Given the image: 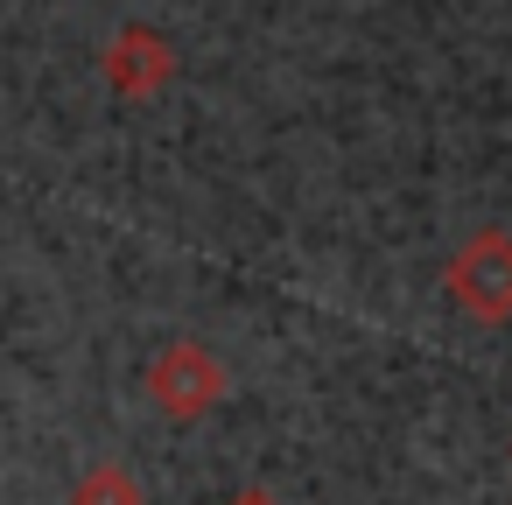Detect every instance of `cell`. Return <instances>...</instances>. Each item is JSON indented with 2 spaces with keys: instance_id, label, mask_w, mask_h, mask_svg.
<instances>
[{
  "instance_id": "6da1fadb",
  "label": "cell",
  "mask_w": 512,
  "mask_h": 505,
  "mask_svg": "<svg viewBox=\"0 0 512 505\" xmlns=\"http://www.w3.org/2000/svg\"><path fill=\"white\" fill-rule=\"evenodd\" d=\"M449 302L470 309L477 323H505L512 316V232H470L449 253Z\"/></svg>"
},
{
  "instance_id": "7a4b0ae2",
  "label": "cell",
  "mask_w": 512,
  "mask_h": 505,
  "mask_svg": "<svg viewBox=\"0 0 512 505\" xmlns=\"http://www.w3.org/2000/svg\"><path fill=\"white\" fill-rule=\"evenodd\" d=\"M148 400L169 414V421H204L218 400H225V365L197 344V337H176L155 351L148 365Z\"/></svg>"
},
{
  "instance_id": "3957f363",
  "label": "cell",
  "mask_w": 512,
  "mask_h": 505,
  "mask_svg": "<svg viewBox=\"0 0 512 505\" xmlns=\"http://www.w3.org/2000/svg\"><path fill=\"white\" fill-rule=\"evenodd\" d=\"M169 78H176V50H169V36L127 22V29L106 43V85H113V92H127V99H155Z\"/></svg>"
},
{
  "instance_id": "277c9868",
  "label": "cell",
  "mask_w": 512,
  "mask_h": 505,
  "mask_svg": "<svg viewBox=\"0 0 512 505\" xmlns=\"http://www.w3.org/2000/svg\"><path fill=\"white\" fill-rule=\"evenodd\" d=\"M71 505H141V477L120 470V463H99L71 484Z\"/></svg>"
},
{
  "instance_id": "5b68a950",
  "label": "cell",
  "mask_w": 512,
  "mask_h": 505,
  "mask_svg": "<svg viewBox=\"0 0 512 505\" xmlns=\"http://www.w3.org/2000/svg\"><path fill=\"white\" fill-rule=\"evenodd\" d=\"M225 505H281V498H274V491H260V484H246V491H232Z\"/></svg>"
}]
</instances>
